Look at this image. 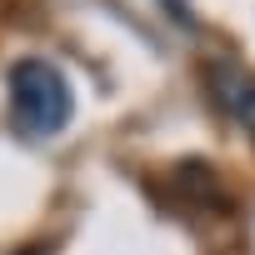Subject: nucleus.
<instances>
[{
	"label": "nucleus",
	"instance_id": "f257e3e1",
	"mask_svg": "<svg viewBox=\"0 0 255 255\" xmlns=\"http://www.w3.org/2000/svg\"><path fill=\"white\" fill-rule=\"evenodd\" d=\"M70 115H75L70 80L50 60L30 55V60H15L10 65V120H15V130L25 140L60 135L65 125H70Z\"/></svg>",
	"mask_w": 255,
	"mask_h": 255
},
{
	"label": "nucleus",
	"instance_id": "f03ea898",
	"mask_svg": "<svg viewBox=\"0 0 255 255\" xmlns=\"http://www.w3.org/2000/svg\"><path fill=\"white\" fill-rule=\"evenodd\" d=\"M210 85H215L220 105H225L235 120L255 125V75H245V70H235V65H210Z\"/></svg>",
	"mask_w": 255,
	"mask_h": 255
}]
</instances>
